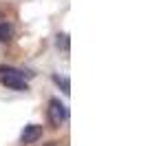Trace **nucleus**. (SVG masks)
I'll list each match as a JSON object with an SVG mask.
<instances>
[{
	"instance_id": "f03ea898",
	"label": "nucleus",
	"mask_w": 148,
	"mask_h": 146,
	"mask_svg": "<svg viewBox=\"0 0 148 146\" xmlns=\"http://www.w3.org/2000/svg\"><path fill=\"white\" fill-rule=\"evenodd\" d=\"M69 117L66 109H64V104L60 102V100H56V97H51L49 102V120L56 124V126H60V124H64V120Z\"/></svg>"
},
{
	"instance_id": "f257e3e1",
	"label": "nucleus",
	"mask_w": 148,
	"mask_h": 146,
	"mask_svg": "<svg viewBox=\"0 0 148 146\" xmlns=\"http://www.w3.org/2000/svg\"><path fill=\"white\" fill-rule=\"evenodd\" d=\"M0 80H2V84L9 86V89H18V91H27V78L25 73L16 71L11 67H0Z\"/></svg>"
},
{
	"instance_id": "0eeeda50",
	"label": "nucleus",
	"mask_w": 148,
	"mask_h": 146,
	"mask_svg": "<svg viewBox=\"0 0 148 146\" xmlns=\"http://www.w3.org/2000/svg\"><path fill=\"white\" fill-rule=\"evenodd\" d=\"M47 146H56V144H47Z\"/></svg>"
},
{
	"instance_id": "39448f33",
	"label": "nucleus",
	"mask_w": 148,
	"mask_h": 146,
	"mask_svg": "<svg viewBox=\"0 0 148 146\" xmlns=\"http://www.w3.org/2000/svg\"><path fill=\"white\" fill-rule=\"evenodd\" d=\"M53 80H56V84L60 86V89H62L64 93H69V91H71V86H69V80H66V78H62V75H58V73H56V75H53Z\"/></svg>"
},
{
	"instance_id": "423d86ee",
	"label": "nucleus",
	"mask_w": 148,
	"mask_h": 146,
	"mask_svg": "<svg viewBox=\"0 0 148 146\" xmlns=\"http://www.w3.org/2000/svg\"><path fill=\"white\" fill-rule=\"evenodd\" d=\"M58 47H60L62 51H66L69 49V38L66 36H58Z\"/></svg>"
},
{
	"instance_id": "20e7f679",
	"label": "nucleus",
	"mask_w": 148,
	"mask_h": 146,
	"mask_svg": "<svg viewBox=\"0 0 148 146\" xmlns=\"http://www.w3.org/2000/svg\"><path fill=\"white\" fill-rule=\"evenodd\" d=\"M13 38V24L0 22V42H9Z\"/></svg>"
},
{
	"instance_id": "7ed1b4c3",
	"label": "nucleus",
	"mask_w": 148,
	"mask_h": 146,
	"mask_svg": "<svg viewBox=\"0 0 148 146\" xmlns=\"http://www.w3.org/2000/svg\"><path fill=\"white\" fill-rule=\"evenodd\" d=\"M40 135H42V126H38V124H29V126L22 128V142L25 144H33L36 140H40Z\"/></svg>"
}]
</instances>
